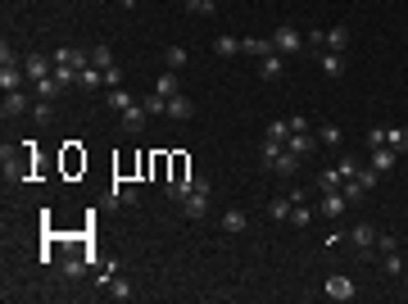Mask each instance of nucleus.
Returning <instances> with one entry per match:
<instances>
[{"label":"nucleus","mask_w":408,"mask_h":304,"mask_svg":"<svg viewBox=\"0 0 408 304\" xmlns=\"http://www.w3.org/2000/svg\"><path fill=\"white\" fill-rule=\"evenodd\" d=\"M118 5H123V9H132V5H136V0H118Z\"/></svg>","instance_id":"obj_41"},{"label":"nucleus","mask_w":408,"mask_h":304,"mask_svg":"<svg viewBox=\"0 0 408 304\" xmlns=\"http://www.w3.org/2000/svg\"><path fill=\"white\" fill-rule=\"evenodd\" d=\"M381 272H386V277H400V272H404V259H400V250L381 254Z\"/></svg>","instance_id":"obj_30"},{"label":"nucleus","mask_w":408,"mask_h":304,"mask_svg":"<svg viewBox=\"0 0 408 304\" xmlns=\"http://www.w3.org/2000/svg\"><path fill=\"white\" fill-rule=\"evenodd\" d=\"M50 64H55V69H73V73H82L86 64H91V55H86V50H77V46H60Z\"/></svg>","instance_id":"obj_7"},{"label":"nucleus","mask_w":408,"mask_h":304,"mask_svg":"<svg viewBox=\"0 0 408 304\" xmlns=\"http://www.w3.org/2000/svg\"><path fill=\"white\" fill-rule=\"evenodd\" d=\"M240 50L254 55V60H264V55L272 50V36H245V41H240Z\"/></svg>","instance_id":"obj_21"},{"label":"nucleus","mask_w":408,"mask_h":304,"mask_svg":"<svg viewBox=\"0 0 408 304\" xmlns=\"http://www.w3.org/2000/svg\"><path fill=\"white\" fill-rule=\"evenodd\" d=\"M290 223H295V227H308V223H313V209H308L304 200H295V209H290Z\"/></svg>","instance_id":"obj_33"},{"label":"nucleus","mask_w":408,"mask_h":304,"mask_svg":"<svg viewBox=\"0 0 408 304\" xmlns=\"http://www.w3.org/2000/svg\"><path fill=\"white\" fill-rule=\"evenodd\" d=\"M286 123H290L286 150H295L299 159H308V155H313L318 146H322V141H318V132H308V118H304V113H295V118H286Z\"/></svg>","instance_id":"obj_3"},{"label":"nucleus","mask_w":408,"mask_h":304,"mask_svg":"<svg viewBox=\"0 0 408 304\" xmlns=\"http://www.w3.org/2000/svg\"><path fill=\"white\" fill-rule=\"evenodd\" d=\"M118 118H123V132H128V137H141L145 123H150V109H145V100H136L132 109H123V113H118Z\"/></svg>","instance_id":"obj_8"},{"label":"nucleus","mask_w":408,"mask_h":304,"mask_svg":"<svg viewBox=\"0 0 408 304\" xmlns=\"http://www.w3.org/2000/svg\"><path fill=\"white\" fill-rule=\"evenodd\" d=\"M318 191H340V186H345V182H340V173H336V164L332 168H322V173H318Z\"/></svg>","instance_id":"obj_25"},{"label":"nucleus","mask_w":408,"mask_h":304,"mask_svg":"<svg viewBox=\"0 0 408 304\" xmlns=\"http://www.w3.org/2000/svg\"><path fill=\"white\" fill-rule=\"evenodd\" d=\"M209 200H213V182H209V177H191V182H186V195H182L186 218H204V214H209Z\"/></svg>","instance_id":"obj_2"},{"label":"nucleus","mask_w":408,"mask_h":304,"mask_svg":"<svg viewBox=\"0 0 408 304\" xmlns=\"http://www.w3.org/2000/svg\"><path fill=\"white\" fill-rule=\"evenodd\" d=\"M345 209H349L345 191H322V205H318V214H322V218H340Z\"/></svg>","instance_id":"obj_14"},{"label":"nucleus","mask_w":408,"mask_h":304,"mask_svg":"<svg viewBox=\"0 0 408 304\" xmlns=\"http://www.w3.org/2000/svg\"><path fill=\"white\" fill-rule=\"evenodd\" d=\"M104 104H109L114 113H123V109H132L136 100H132V96H128V91H123V87H109V96H104Z\"/></svg>","instance_id":"obj_23"},{"label":"nucleus","mask_w":408,"mask_h":304,"mask_svg":"<svg viewBox=\"0 0 408 304\" xmlns=\"http://www.w3.org/2000/svg\"><path fill=\"white\" fill-rule=\"evenodd\" d=\"M281 69H286V55L272 46L264 60H259V78H264V82H277V78H281Z\"/></svg>","instance_id":"obj_10"},{"label":"nucleus","mask_w":408,"mask_h":304,"mask_svg":"<svg viewBox=\"0 0 408 304\" xmlns=\"http://www.w3.org/2000/svg\"><path fill=\"white\" fill-rule=\"evenodd\" d=\"M163 113H168V118H177V123H186L191 113H196V104H191V96H172V100H168V109H163Z\"/></svg>","instance_id":"obj_19"},{"label":"nucleus","mask_w":408,"mask_h":304,"mask_svg":"<svg viewBox=\"0 0 408 304\" xmlns=\"http://www.w3.org/2000/svg\"><path fill=\"white\" fill-rule=\"evenodd\" d=\"M86 55H91V64H95V69H114V64H118V60H114V50H109V46H91V50H86Z\"/></svg>","instance_id":"obj_24"},{"label":"nucleus","mask_w":408,"mask_h":304,"mask_svg":"<svg viewBox=\"0 0 408 304\" xmlns=\"http://www.w3.org/2000/svg\"><path fill=\"white\" fill-rule=\"evenodd\" d=\"M154 96H163V100H172V96H182V82H177V73H159L154 78Z\"/></svg>","instance_id":"obj_16"},{"label":"nucleus","mask_w":408,"mask_h":304,"mask_svg":"<svg viewBox=\"0 0 408 304\" xmlns=\"http://www.w3.org/2000/svg\"><path fill=\"white\" fill-rule=\"evenodd\" d=\"M222 227H227L231 236H240V232H245V227H250V218L240 214V209H227V218H222Z\"/></svg>","instance_id":"obj_27"},{"label":"nucleus","mask_w":408,"mask_h":304,"mask_svg":"<svg viewBox=\"0 0 408 304\" xmlns=\"http://www.w3.org/2000/svg\"><path fill=\"white\" fill-rule=\"evenodd\" d=\"M295 200H304V191H286V195H277V200L268 205V218H277V223H290V209H295Z\"/></svg>","instance_id":"obj_11"},{"label":"nucleus","mask_w":408,"mask_h":304,"mask_svg":"<svg viewBox=\"0 0 408 304\" xmlns=\"http://www.w3.org/2000/svg\"><path fill=\"white\" fill-rule=\"evenodd\" d=\"M272 46H277L281 55H299V50H304V36H299L290 23H281L277 32H272Z\"/></svg>","instance_id":"obj_9"},{"label":"nucleus","mask_w":408,"mask_h":304,"mask_svg":"<svg viewBox=\"0 0 408 304\" xmlns=\"http://www.w3.org/2000/svg\"><path fill=\"white\" fill-rule=\"evenodd\" d=\"M264 168H268V173H277V177H295L299 173V155H295V150H286V141L264 137Z\"/></svg>","instance_id":"obj_1"},{"label":"nucleus","mask_w":408,"mask_h":304,"mask_svg":"<svg viewBox=\"0 0 408 304\" xmlns=\"http://www.w3.org/2000/svg\"><path fill=\"white\" fill-rule=\"evenodd\" d=\"M132 296H136V291H132V282H123V277L109 286V300H132Z\"/></svg>","instance_id":"obj_37"},{"label":"nucleus","mask_w":408,"mask_h":304,"mask_svg":"<svg viewBox=\"0 0 408 304\" xmlns=\"http://www.w3.org/2000/svg\"><path fill=\"white\" fill-rule=\"evenodd\" d=\"M213 9H218L213 0H186V14H200V18H209Z\"/></svg>","instance_id":"obj_35"},{"label":"nucleus","mask_w":408,"mask_h":304,"mask_svg":"<svg viewBox=\"0 0 408 304\" xmlns=\"http://www.w3.org/2000/svg\"><path fill=\"white\" fill-rule=\"evenodd\" d=\"M395 159H400V155H395L390 146H372V168H376V177H386V173H390V168H395Z\"/></svg>","instance_id":"obj_17"},{"label":"nucleus","mask_w":408,"mask_h":304,"mask_svg":"<svg viewBox=\"0 0 408 304\" xmlns=\"http://www.w3.org/2000/svg\"><path fill=\"white\" fill-rule=\"evenodd\" d=\"M23 73H27V82H41V78H50L55 73V64H46V55H23Z\"/></svg>","instance_id":"obj_12"},{"label":"nucleus","mask_w":408,"mask_h":304,"mask_svg":"<svg viewBox=\"0 0 408 304\" xmlns=\"http://www.w3.org/2000/svg\"><path fill=\"white\" fill-rule=\"evenodd\" d=\"M77 87H82V91H100L104 87V73L95 69V64H86V69L77 73Z\"/></svg>","instance_id":"obj_20"},{"label":"nucleus","mask_w":408,"mask_h":304,"mask_svg":"<svg viewBox=\"0 0 408 304\" xmlns=\"http://www.w3.org/2000/svg\"><path fill=\"white\" fill-rule=\"evenodd\" d=\"M186 60H191V55L182 50V46H168V50H163V64H168L172 73H177V69H186Z\"/></svg>","instance_id":"obj_29"},{"label":"nucleus","mask_w":408,"mask_h":304,"mask_svg":"<svg viewBox=\"0 0 408 304\" xmlns=\"http://www.w3.org/2000/svg\"><path fill=\"white\" fill-rule=\"evenodd\" d=\"M318 141H322V146H340V141H345V132H340L336 123H322V127H318Z\"/></svg>","instance_id":"obj_31"},{"label":"nucleus","mask_w":408,"mask_h":304,"mask_svg":"<svg viewBox=\"0 0 408 304\" xmlns=\"http://www.w3.org/2000/svg\"><path fill=\"white\" fill-rule=\"evenodd\" d=\"M32 113H36V123H50V118H55V100H36Z\"/></svg>","instance_id":"obj_36"},{"label":"nucleus","mask_w":408,"mask_h":304,"mask_svg":"<svg viewBox=\"0 0 408 304\" xmlns=\"http://www.w3.org/2000/svg\"><path fill=\"white\" fill-rule=\"evenodd\" d=\"M376 250H381V254H390V250H400V241H395L390 232H376Z\"/></svg>","instance_id":"obj_39"},{"label":"nucleus","mask_w":408,"mask_h":304,"mask_svg":"<svg viewBox=\"0 0 408 304\" xmlns=\"http://www.w3.org/2000/svg\"><path fill=\"white\" fill-rule=\"evenodd\" d=\"M23 109H32V96H27V91H5V104H0V113H5V118H18Z\"/></svg>","instance_id":"obj_13"},{"label":"nucleus","mask_w":408,"mask_h":304,"mask_svg":"<svg viewBox=\"0 0 408 304\" xmlns=\"http://www.w3.org/2000/svg\"><path fill=\"white\" fill-rule=\"evenodd\" d=\"M349 245H354L363 259H372V250H376V227L372 223H354V227H349Z\"/></svg>","instance_id":"obj_5"},{"label":"nucleus","mask_w":408,"mask_h":304,"mask_svg":"<svg viewBox=\"0 0 408 304\" xmlns=\"http://www.w3.org/2000/svg\"><path fill=\"white\" fill-rule=\"evenodd\" d=\"M404 282H408V272H404Z\"/></svg>","instance_id":"obj_42"},{"label":"nucleus","mask_w":408,"mask_h":304,"mask_svg":"<svg viewBox=\"0 0 408 304\" xmlns=\"http://www.w3.org/2000/svg\"><path fill=\"white\" fill-rule=\"evenodd\" d=\"M358 168H363V164H358L354 155H340V159H336V173H340V182H349V177H358Z\"/></svg>","instance_id":"obj_28"},{"label":"nucleus","mask_w":408,"mask_h":304,"mask_svg":"<svg viewBox=\"0 0 408 304\" xmlns=\"http://www.w3.org/2000/svg\"><path fill=\"white\" fill-rule=\"evenodd\" d=\"M213 55H222V60L240 55V36H213Z\"/></svg>","instance_id":"obj_22"},{"label":"nucleus","mask_w":408,"mask_h":304,"mask_svg":"<svg viewBox=\"0 0 408 304\" xmlns=\"http://www.w3.org/2000/svg\"><path fill=\"white\" fill-rule=\"evenodd\" d=\"M381 146H390L395 155H404V150H408V132L404 127H386V141H381Z\"/></svg>","instance_id":"obj_26"},{"label":"nucleus","mask_w":408,"mask_h":304,"mask_svg":"<svg viewBox=\"0 0 408 304\" xmlns=\"http://www.w3.org/2000/svg\"><path fill=\"white\" fill-rule=\"evenodd\" d=\"M308 46L313 50H349V27H318V32H308Z\"/></svg>","instance_id":"obj_4"},{"label":"nucleus","mask_w":408,"mask_h":304,"mask_svg":"<svg viewBox=\"0 0 408 304\" xmlns=\"http://www.w3.org/2000/svg\"><path fill=\"white\" fill-rule=\"evenodd\" d=\"M322 296H327V300H340V304H345V300H354V296H358V286L345 277V272H332V277L322 282Z\"/></svg>","instance_id":"obj_6"},{"label":"nucleus","mask_w":408,"mask_h":304,"mask_svg":"<svg viewBox=\"0 0 408 304\" xmlns=\"http://www.w3.org/2000/svg\"><path fill=\"white\" fill-rule=\"evenodd\" d=\"M118 82H123V69H118V64H114V69H104V87H118Z\"/></svg>","instance_id":"obj_40"},{"label":"nucleus","mask_w":408,"mask_h":304,"mask_svg":"<svg viewBox=\"0 0 408 304\" xmlns=\"http://www.w3.org/2000/svg\"><path fill=\"white\" fill-rule=\"evenodd\" d=\"M60 91H64V82L55 78V73H50V78H41V82H32V96H36V100H55Z\"/></svg>","instance_id":"obj_18"},{"label":"nucleus","mask_w":408,"mask_h":304,"mask_svg":"<svg viewBox=\"0 0 408 304\" xmlns=\"http://www.w3.org/2000/svg\"><path fill=\"white\" fill-rule=\"evenodd\" d=\"M340 191H345V200H349V205H358V200H363V195H367V186L358 182V177H349V182L340 186Z\"/></svg>","instance_id":"obj_32"},{"label":"nucleus","mask_w":408,"mask_h":304,"mask_svg":"<svg viewBox=\"0 0 408 304\" xmlns=\"http://www.w3.org/2000/svg\"><path fill=\"white\" fill-rule=\"evenodd\" d=\"M268 137H272V141H286V137H290V123H286V118L268 123Z\"/></svg>","instance_id":"obj_38"},{"label":"nucleus","mask_w":408,"mask_h":304,"mask_svg":"<svg viewBox=\"0 0 408 304\" xmlns=\"http://www.w3.org/2000/svg\"><path fill=\"white\" fill-rule=\"evenodd\" d=\"M318 64H322L327 78H345V55L340 50H318Z\"/></svg>","instance_id":"obj_15"},{"label":"nucleus","mask_w":408,"mask_h":304,"mask_svg":"<svg viewBox=\"0 0 408 304\" xmlns=\"http://www.w3.org/2000/svg\"><path fill=\"white\" fill-rule=\"evenodd\" d=\"M114 200H123V205H136V200H141V191H136L132 182H118V186H114Z\"/></svg>","instance_id":"obj_34"}]
</instances>
